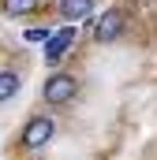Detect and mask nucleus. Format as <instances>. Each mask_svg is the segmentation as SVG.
<instances>
[{"label":"nucleus","instance_id":"20e7f679","mask_svg":"<svg viewBox=\"0 0 157 160\" xmlns=\"http://www.w3.org/2000/svg\"><path fill=\"white\" fill-rule=\"evenodd\" d=\"M71 41H75V30H71V26L52 30L49 41H45V63H60V60H64V52L71 48Z\"/></svg>","mask_w":157,"mask_h":160},{"label":"nucleus","instance_id":"f257e3e1","mask_svg":"<svg viewBox=\"0 0 157 160\" xmlns=\"http://www.w3.org/2000/svg\"><path fill=\"white\" fill-rule=\"evenodd\" d=\"M78 93V78L75 75H64V71H56V75H49L45 86H41V97L52 104V108H64V104H71Z\"/></svg>","mask_w":157,"mask_h":160},{"label":"nucleus","instance_id":"423d86ee","mask_svg":"<svg viewBox=\"0 0 157 160\" xmlns=\"http://www.w3.org/2000/svg\"><path fill=\"white\" fill-rule=\"evenodd\" d=\"M19 86H23V78H19L15 71H0V104L11 101V97L19 93Z\"/></svg>","mask_w":157,"mask_h":160},{"label":"nucleus","instance_id":"39448f33","mask_svg":"<svg viewBox=\"0 0 157 160\" xmlns=\"http://www.w3.org/2000/svg\"><path fill=\"white\" fill-rule=\"evenodd\" d=\"M90 11H94V0H60V15H64L68 22L90 19Z\"/></svg>","mask_w":157,"mask_h":160},{"label":"nucleus","instance_id":"6e6552de","mask_svg":"<svg viewBox=\"0 0 157 160\" xmlns=\"http://www.w3.org/2000/svg\"><path fill=\"white\" fill-rule=\"evenodd\" d=\"M52 30H45V26H34V30H26V41H49Z\"/></svg>","mask_w":157,"mask_h":160},{"label":"nucleus","instance_id":"0eeeda50","mask_svg":"<svg viewBox=\"0 0 157 160\" xmlns=\"http://www.w3.org/2000/svg\"><path fill=\"white\" fill-rule=\"evenodd\" d=\"M41 0H4V15H11V19H19V15H30V11H38Z\"/></svg>","mask_w":157,"mask_h":160},{"label":"nucleus","instance_id":"f03ea898","mask_svg":"<svg viewBox=\"0 0 157 160\" xmlns=\"http://www.w3.org/2000/svg\"><path fill=\"white\" fill-rule=\"evenodd\" d=\"M52 134H56V119H49V116H34V119L23 127V149H41V145H49Z\"/></svg>","mask_w":157,"mask_h":160},{"label":"nucleus","instance_id":"7ed1b4c3","mask_svg":"<svg viewBox=\"0 0 157 160\" xmlns=\"http://www.w3.org/2000/svg\"><path fill=\"white\" fill-rule=\"evenodd\" d=\"M123 26H127V15H123L120 8H109V11L94 22V41L109 45V41H116L120 34H123Z\"/></svg>","mask_w":157,"mask_h":160}]
</instances>
